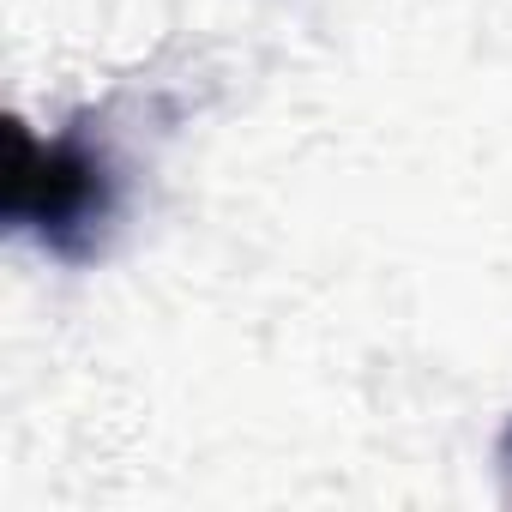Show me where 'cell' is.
I'll list each match as a JSON object with an SVG mask.
<instances>
[{
    "instance_id": "1",
    "label": "cell",
    "mask_w": 512,
    "mask_h": 512,
    "mask_svg": "<svg viewBox=\"0 0 512 512\" xmlns=\"http://www.w3.org/2000/svg\"><path fill=\"white\" fill-rule=\"evenodd\" d=\"M115 217V169L85 133L31 139L13 133V181L7 223L31 229L61 260H85Z\"/></svg>"
},
{
    "instance_id": "2",
    "label": "cell",
    "mask_w": 512,
    "mask_h": 512,
    "mask_svg": "<svg viewBox=\"0 0 512 512\" xmlns=\"http://www.w3.org/2000/svg\"><path fill=\"white\" fill-rule=\"evenodd\" d=\"M500 464H506V476H512V428H506V440H500Z\"/></svg>"
}]
</instances>
